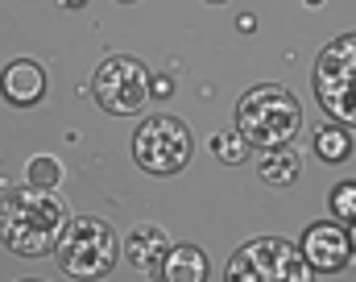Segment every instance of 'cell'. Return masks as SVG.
Masks as SVG:
<instances>
[{
    "mask_svg": "<svg viewBox=\"0 0 356 282\" xmlns=\"http://www.w3.org/2000/svg\"><path fill=\"white\" fill-rule=\"evenodd\" d=\"M315 154H319L323 162H348V154H353L348 129H344V125H323V129L315 133Z\"/></svg>",
    "mask_w": 356,
    "mask_h": 282,
    "instance_id": "13",
    "label": "cell"
},
{
    "mask_svg": "<svg viewBox=\"0 0 356 282\" xmlns=\"http://www.w3.org/2000/svg\"><path fill=\"white\" fill-rule=\"evenodd\" d=\"M170 253V233L162 224H137L129 237H124V258L133 270H141L145 279H158L162 262Z\"/></svg>",
    "mask_w": 356,
    "mask_h": 282,
    "instance_id": "10",
    "label": "cell"
},
{
    "mask_svg": "<svg viewBox=\"0 0 356 282\" xmlns=\"http://www.w3.org/2000/svg\"><path fill=\"white\" fill-rule=\"evenodd\" d=\"M207 274H211V262L199 245H170V253L158 270L162 282H207Z\"/></svg>",
    "mask_w": 356,
    "mask_h": 282,
    "instance_id": "11",
    "label": "cell"
},
{
    "mask_svg": "<svg viewBox=\"0 0 356 282\" xmlns=\"http://www.w3.org/2000/svg\"><path fill=\"white\" fill-rule=\"evenodd\" d=\"M298 253H302V262H307L311 270H319V274H340V270H348V262H353L348 233H344V224H336V220H315V224H307Z\"/></svg>",
    "mask_w": 356,
    "mask_h": 282,
    "instance_id": "8",
    "label": "cell"
},
{
    "mask_svg": "<svg viewBox=\"0 0 356 282\" xmlns=\"http://www.w3.org/2000/svg\"><path fill=\"white\" fill-rule=\"evenodd\" d=\"M46 92H50V79H46L42 63H33V58H13L0 71V95L13 108H33L46 100Z\"/></svg>",
    "mask_w": 356,
    "mask_h": 282,
    "instance_id": "9",
    "label": "cell"
},
{
    "mask_svg": "<svg viewBox=\"0 0 356 282\" xmlns=\"http://www.w3.org/2000/svg\"><path fill=\"white\" fill-rule=\"evenodd\" d=\"M25 175H29V187L54 191L58 183H63V162H58L54 154H33L29 166H25Z\"/></svg>",
    "mask_w": 356,
    "mask_h": 282,
    "instance_id": "14",
    "label": "cell"
},
{
    "mask_svg": "<svg viewBox=\"0 0 356 282\" xmlns=\"http://www.w3.org/2000/svg\"><path fill=\"white\" fill-rule=\"evenodd\" d=\"M67 199L42 187H13L0 199V245L17 258H46L67 224Z\"/></svg>",
    "mask_w": 356,
    "mask_h": 282,
    "instance_id": "1",
    "label": "cell"
},
{
    "mask_svg": "<svg viewBox=\"0 0 356 282\" xmlns=\"http://www.w3.org/2000/svg\"><path fill=\"white\" fill-rule=\"evenodd\" d=\"M91 95L112 116H137L149 104V67L133 54H108L91 75Z\"/></svg>",
    "mask_w": 356,
    "mask_h": 282,
    "instance_id": "7",
    "label": "cell"
},
{
    "mask_svg": "<svg viewBox=\"0 0 356 282\" xmlns=\"http://www.w3.org/2000/svg\"><path fill=\"white\" fill-rule=\"evenodd\" d=\"M203 4H228V0H203Z\"/></svg>",
    "mask_w": 356,
    "mask_h": 282,
    "instance_id": "22",
    "label": "cell"
},
{
    "mask_svg": "<svg viewBox=\"0 0 356 282\" xmlns=\"http://www.w3.org/2000/svg\"><path fill=\"white\" fill-rule=\"evenodd\" d=\"M327 207H332V216H336L340 224H353V220H356V183H353V179H344V183H336V187H332Z\"/></svg>",
    "mask_w": 356,
    "mask_h": 282,
    "instance_id": "16",
    "label": "cell"
},
{
    "mask_svg": "<svg viewBox=\"0 0 356 282\" xmlns=\"http://www.w3.org/2000/svg\"><path fill=\"white\" fill-rule=\"evenodd\" d=\"M311 84L319 108L336 125L356 129V33H340L319 50Z\"/></svg>",
    "mask_w": 356,
    "mask_h": 282,
    "instance_id": "4",
    "label": "cell"
},
{
    "mask_svg": "<svg viewBox=\"0 0 356 282\" xmlns=\"http://www.w3.org/2000/svg\"><path fill=\"white\" fill-rule=\"evenodd\" d=\"M21 282H42V279H21Z\"/></svg>",
    "mask_w": 356,
    "mask_h": 282,
    "instance_id": "23",
    "label": "cell"
},
{
    "mask_svg": "<svg viewBox=\"0 0 356 282\" xmlns=\"http://www.w3.org/2000/svg\"><path fill=\"white\" fill-rule=\"evenodd\" d=\"M224 282H315V270L302 262L294 241L253 237L228 258Z\"/></svg>",
    "mask_w": 356,
    "mask_h": 282,
    "instance_id": "5",
    "label": "cell"
},
{
    "mask_svg": "<svg viewBox=\"0 0 356 282\" xmlns=\"http://www.w3.org/2000/svg\"><path fill=\"white\" fill-rule=\"evenodd\" d=\"M298 129H302V104L282 84H257L236 100V133L245 137V146L277 150L290 146Z\"/></svg>",
    "mask_w": 356,
    "mask_h": 282,
    "instance_id": "2",
    "label": "cell"
},
{
    "mask_svg": "<svg viewBox=\"0 0 356 282\" xmlns=\"http://www.w3.org/2000/svg\"><path fill=\"white\" fill-rule=\"evenodd\" d=\"M249 150H253V146H245V137H241L236 129H232V133H216V137H211V154H216L224 166H241V162L249 158Z\"/></svg>",
    "mask_w": 356,
    "mask_h": 282,
    "instance_id": "15",
    "label": "cell"
},
{
    "mask_svg": "<svg viewBox=\"0 0 356 282\" xmlns=\"http://www.w3.org/2000/svg\"><path fill=\"white\" fill-rule=\"evenodd\" d=\"M307 4H311V8H319V4H323V0H307Z\"/></svg>",
    "mask_w": 356,
    "mask_h": 282,
    "instance_id": "21",
    "label": "cell"
},
{
    "mask_svg": "<svg viewBox=\"0 0 356 282\" xmlns=\"http://www.w3.org/2000/svg\"><path fill=\"white\" fill-rule=\"evenodd\" d=\"M58 258V270L75 282H99L116 270V258H120V237L112 233L108 220L99 216H67L54 249Z\"/></svg>",
    "mask_w": 356,
    "mask_h": 282,
    "instance_id": "3",
    "label": "cell"
},
{
    "mask_svg": "<svg viewBox=\"0 0 356 282\" xmlns=\"http://www.w3.org/2000/svg\"><path fill=\"white\" fill-rule=\"evenodd\" d=\"M149 95L170 100V95H175V79H170V75H154V71H149Z\"/></svg>",
    "mask_w": 356,
    "mask_h": 282,
    "instance_id": "17",
    "label": "cell"
},
{
    "mask_svg": "<svg viewBox=\"0 0 356 282\" xmlns=\"http://www.w3.org/2000/svg\"><path fill=\"white\" fill-rule=\"evenodd\" d=\"M344 233H348V249H353V258H356V220L344 228Z\"/></svg>",
    "mask_w": 356,
    "mask_h": 282,
    "instance_id": "19",
    "label": "cell"
},
{
    "mask_svg": "<svg viewBox=\"0 0 356 282\" xmlns=\"http://www.w3.org/2000/svg\"><path fill=\"white\" fill-rule=\"evenodd\" d=\"M298 171H302V158L290 146L261 150V158H257V175H261V183H269V187H290L298 179Z\"/></svg>",
    "mask_w": 356,
    "mask_h": 282,
    "instance_id": "12",
    "label": "cell"
},
{
    "mask_svg": "<svg viewBox=\"0 0 356 282\" xmlns=\"http://www.w3.org/2000/svg\"><path fill=\"white\" fill-rule=\"evenodd\" d=\"M63 4H67V8H83L88 0H63Z\"/></svg>",
    "mask_w": 356,
    "mask_h": 282,
    "instance_id": "20",
    "label": "cell"
},
{
    "mask_svg": "<svg viewBox=\"0 0 356 282\" xmlns=\"http://www.w3.org/2000/svg\"><path fill=\"white\" fill-rule=\"evenodd\" d=\"M120 4H133V0H120Z\"/></svg>",
    "mask_w": 356,
    "mask_h": 282,
    "instance_id": "24",
    "label": "cell"
},
{
    "mask_svg": "<svg viewBox=\"0 0 356 282\" xmlns=\"http://www.w3.org/2000/svg\"><path fill=\"white\" fill-rule=\"evenodd\" d=\"M236 29H241V33H249V29H257V17H249V13H245V17L236 21Z\"/></svg>",
    "mask_w": 356,
    "mask_h": 282,
    "instance_id": "18",
    "label": "cell"
},
{
    "mask_svg": "<svg viewBox=\"0 0 356 282\" xmlns=\"http://www.w3.org/2000/svg\"><path fill=\"white\" fill-rule=\"evenodd\" d=\"M195 154V137L186 129V120H178L170 112H154L137 125L133 133V162L145 171V175H158V179H170L178 171H186Z\"/></svg>",
    "mask_w": 356,
    "mask_h": 282,
    "instance_id": "6",
    "label": "cell"
}]
</instances>
